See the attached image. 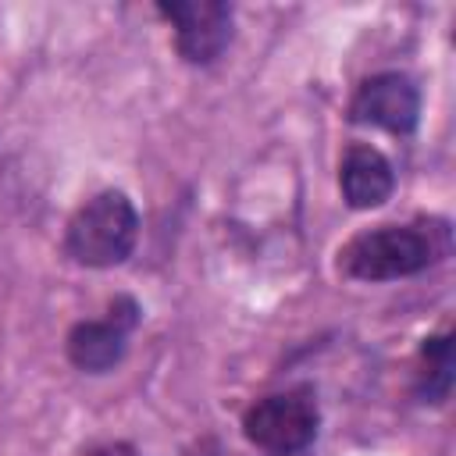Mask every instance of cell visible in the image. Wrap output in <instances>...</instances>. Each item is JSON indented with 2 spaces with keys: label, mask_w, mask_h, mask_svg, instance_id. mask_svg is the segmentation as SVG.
Instances as JSON below:
<instances>
[{
  "label": "cell",
  "mask_w": 456,
  "mask_h": 456,
  "mask_svg": "<svg viewBox=\"0 0 456 456\" xmlns=\"http://www.w3.org/2000/svg\"><path fill=\"white\" fill-rule=\"evenodd\" d=\"M289 456H299V452H289Z\"/></svg>",
  "instance_id": "30bf717a"
},
{
  "label": "cell",
  "mask_w": 456,
  "mask_h": 456,
  "mask_svg": "<svg viewBox=\"0 0 456 456\" xmlns=\"http://www.w3.org/2000/svg\"><path fill=\"white\" fill-rule=\"evenodd\" d=\"M93 456H139L132 445H125V442H118V445H103V449H96Z\"/></svg>",
  "instance_id": "9c48e42d"
},
{
  "label": "cell",
  "mask_w": 456,
  "mask_h": 456,
  "mask_svg": "<svg viewBox=\"0 0 456 456\" xmlns=\"http://www.w3.org/2000/svg\"><path fill=\"white\" fill-rule=\"evenodd\" d=\"M139 239V214L118 189L96 192L68 221V256L82 267H118L132 256Z\"/></svg>",
  "instance_id": "6da1fadb"
},
{
  "label": "cell",
  "mask_w": 456,
  "mask_h": 456,
  "mask_svg": "<svg viewBox=\"0 0 456 456\" xmlns=\"http://www.w3.org/2000/svg\"><path fill=\"white\" fill-rule=\"evenodd\" d=\"M135 324V306L128 314H114L110 321H82L68 331V360L86 374H103L125 356L128 328Z\"/></svg>",
  "instance_id": "8992f818"
},
{
  "label": "cell",
  "mask_w": 456,
  "mask_h": 456,
  "mask_svg": "<svg viewBox=\"0 0 456 456\" xmlns=\"http://www.w3.org/2000/svg\"><path fill=\"white\" fill-rule=\"evenodd\" d=\"M424 360H428V385L420 388V395L438 403V399H445V392L452 385V342H449V335L424 338Z\"/></svg>",
  "instance_id": "ba28073f"
},
{
  "label": "cell",
  "mask_w": 456,
  "mask_h": 456,
  "mask_svg": "<svg viewBox=\"0 0 456 456\" xmlns=\"http://www.w3.org/2000/svg\"><path fill=\"white\" fill-rule=\"evenodd\" d=\"M338 185H342V196L353 210H370V207H381L392 196L395 175H392V164L385 160L381 150L360 142V146L346 150Z\"/></svg>",
  "instance_id": "52a82bcc"
},
{
  "label": "cell",
  "mask_w": 456,
  "mask_h": 456,
  "mask_svg": "<svg viewBox=\"0 0 456 456\" xmlns=\"http://www.w3.org/2000/svg\"><path fill=\"white\" fill-rule=\"evenodd\" d=\"M160 14L175 28V46L189 64H210L232 43V7L217 0L160 4Z\"/></svg>",
  "instance_id": "277c9868"
},
{
  "label": "cell",
  "mask_w": 456,
  "mask_h": 456,
  "mask_svg": "<svg viewBox=\"0 0 456 456\" xmlns=\"http://www.w3.org/2000/svg\"><path fill=\"white\" fill-rule=\"evenodd\" d=\"M417 118H420V93L406 75L395 71L367 78L353 100V121L360 125H378L406 135L417 128Z\"/></svg>",
  "instance_id": "5b68a950"
},
{
  "label": "cell",
  "mask_w": 456,
  "mask_h": 456,
  "mask_svg": "<svg viewBox=\"0 0 456 456\" xmlns=\"http://www.w3.org/2000/svg\"><path fill=\"white\" fill-rule=\"evenodd\" d=\"M431 260H438V249L431 242V232L413 224H381L374 232L356 235L342 249V271L360 281H392L424 271Z\"/></svg>",
  "instance_id": "7a4b0ae2"
},
{
  "label": "cell",
  "mask_w": 456,
  "mask_h": 456,
  "mask_svg": "<svg viewBox=\"0 0 456 456\" xmlns=\"http://www.w3.org/2000/svg\"><path fill=\"white\" fill-rule=\"evenodd\" d=\"M317 420L321 413H317L314 392L292 388V392H278L253 403L242 417V431L256 449L271 456H289V452H303L314 442Z\"/></svg>",
  "instance_id": "3957f363"
}]
</instances>
